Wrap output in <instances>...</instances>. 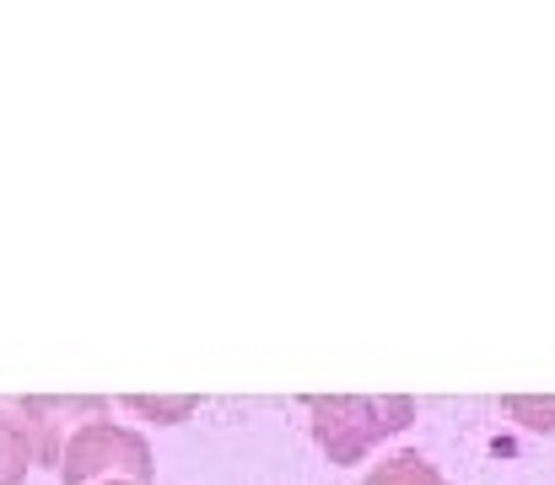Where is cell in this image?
Wrapping results in <instances>:
<instances>
[{
	"label": "cell",
	"mask_w": 555,
	"mask_h": 485,
	"mask_svg": "<svg viewBox=\"0 0 555 485\" xmlns=\"http://www.w3.org/2000/svg\"><path fill=\"white\" fill-rule=\"evenodd\" d=\"M60 485H152L157 481V459H152V443L119 421H81L65 448H60Z\"/></svg>",
	"instance_id": "2"
},
{
	"label": "cell",
	"mask_w": 555,
	"mask_h": 485,
	"mask_svg": "<svg viewBox=\"0 0 555 485\" xmlns=\"http://www.w3.org/2000/svg\"><path fill=\"white\" fill-rule=\"evenodd\" d=\"M38 464V443L22 410H0V485H22Z\"/></svg>",
	"instance_id": "3"
},
{
	"label": "cell",
	"mask_w": 555,
	"mask_h": 485,
	"mask_svg": "<svg viewBox=\"0 0 555 485\" xmlns=\"http://www.w3.org/2000/svg\"><path fill=\"white\" fill-rule=\"evenodd\" d=\"M507 410L524 416V426H534V432H551L555 426V399H507Z\"/></svg>",
	"instance_id": "6"
},
{
	"label": "cell",
	"mask_w": 555,
	"mask_h": 485,
	"mask_svg": "<svg viewBox=\"0 0 555 485\" xmlns=\"http://www.w3.org/2000/svg\"><path fill=\"white\" fill-rule=\"evenodd\" d=\"M362 485H448V475L421 454H388L383 464H372L362 475Z\"/></svg>",
	"instance_id": "4"
},
{
	"label": "cell",
	"mask_w": 555,
	"mask_h": 485,
	"mask_svg": "<svg viewBox=\"0 0 555 485\" xmlns=\"http://www.w3.org/2000/svg\"><path fill=\"white\" fill-rule=\"evenodd\" d=\"M313 437L330 454V464H362L377 443L399 437L415 421V399L404 394H313L308 399Z\"/></svg>",
	"instance_id": "1"
},
{
	"label": "cell",
	"mask_w": 555,
	"mask_h": 485,
	"mask_svg": "<svg viewBox=\"0 0 555 485\" xmlns=\"http://www.w3.org/2000/svg\"><path fill=\"white\" fill-rule=\"evenodd\" d=\"M108 485H125V481H108Z\"/></svg>",
	"instance_id": "7"
},
{
	"label": "cell",
	"mask_w": 555,
	"mask_h": 485,
	"mask_svg": "<svg viewBox=\"0 0 555 485\" xmlns=\"http://www.w3.org/2000/svg\"><path fill=\"white\" fill-rule=\"evenodd\" d=\"M125 405L141 410V416H157V421H184L189 410H194V399H141V394H130Z\"/></svg>",
	"instance_id": "5"
}]
</instances>
